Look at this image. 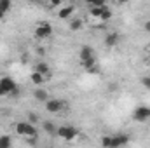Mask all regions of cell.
Masks as SVG:
<instances>
[{
  "label": "cell",
  "instance_id": "1",
  "mask_svg": "<svg viewBox=\"0 0 150 148\" xmlns=\"http://www.w3.org/2000/svg\"><path fill=\"white\" fill-rule=\"evenodd\" d=\"M14 131H16L19 136H25V138H28V136H38L35 125L30 124L28 120H26V122H18V124L14 125Z\"/></svg>",
  "mask_w": 150,
  "mask_h": 148
},
{
  "label": "cell",
  "instance_id": "2",
  "mask_svg": "<svg viewBox=\"0 0 150 148\" xmlns=\"http://www.w3.org/2000/svg\"><path fill=\"white\" fill-rule=\"evenodd\" d=\"M56 134H58L61 140H65V141H72V140L77 138L79 129H75L74 125H59V127L56 129Z\"/></svg>",
  "mask_w": 150,
  "mask_h": 148
},
{
  "label": "cell",
  "instance_id": "3",
  "mask_svg": "<svg viewBox=\"0 0 150 148\" xmlns=\"http://www.w3.org/2000/svg\"><path fill=\"white\" fill-rule=\"evenodd\" d=\"M33 35L37 38H47L52 35V26H51V23H47V21H38L37 23V28H35V32H33Z\"/></svg>",
  "mask_w": 150,
  "mask_h": 148
},
{
  "label": "cell",
  "instance_id": "4",
  "mask_svg": "<svg viewBox=\"0 0 150 148\" xmlns=\"http://www.w3.org/2000/svg\"><path fill=\"white\" fill-rule=\"evenodd\" d=\"M0 87L5 91V94H16L18 92V85H16L14 78H11V77H2L0 78Z\"/></svg>",
  "mask_w": 150,
  "mask_h": 148
},
{
  "label": "cell",
  "instance_id": "5",
  "mask_svg": "<svg viewBox=\"0 0 150 148\" xmlns=\"http://www.w3.org/2000/svg\"><path fill=\"white\" fill-rule=\"evenodd\" d=\"M150 118V106H138L133 111V120L134 122H147Z\"/></svg>",
  "mask_w": 150,
  "mask_h": 148
},
{
  "label": "cell",
  "instance_id": "6",
  "mask_svg": "<svg viewBox=\"0 0 150 148\" xmlns=\"http://www.w3.org/2000/svg\"><path fill=\"white\" fill-rule=\"evenodd\" d=\"M63 106H65V103L61 99H56V98H49L45 101V110L49 113H59L63 110Z\"/></svg>",
  "mask_w": 150,
  "mask_h": 148
},
{
  "label": "cell",
  "instance_id": "7",
  "mask_svg": "<svg viewBox=\"0 0 150 148\" xmlns=\"http://www.w3.org/2000/svg\"><path fill=\"white\" fill-rule=\"evenodd\" d=\"M80 65H82V68L87 72V73H98V65H96V58L93 56V58H89V59H84V61H80Z\"/></svg>",
  "mask_w": 150,
  "mask_h": 148
},
{
  "label": "cell",
  "instance_id": "8",
  "mask_svg": "<svg viewBox=\"0 0 150 148\" xmlns=\"http://www.w3.org/2000/svg\"><path fill=\"white\" fill-rule=\"evenodd\" d=\"M127 143H129V138L126 134H115V136H112V148L126 147Z\"/></svg>",
  "mask_w": 150,
  "mask_h": 148
},
{
  "label": "cell",
  "instance_id": "9",
  "mask_svg": "<svg viewBox=\"0 0 150 148\" xmlns=\"http://www.w3.org/2000/svg\"><path fill=\"white\" fill-rule=\"evenodd\" d=\"M74 11H75L74 5H67V7H61V9L58 11V18H59V19H70V18L74 16Z\"/></svg>",
  "mask_w": 150,
  "mask_h": 148
},
{
  "label": "cell",
  "instance_id": "10",
  "mask_svg": "<svg viewBox=\"0 0 150 148\" xmlns=\"http://www.w3.org/2000/svg\"><path fill=\"white\" fill-rule=\"evenodd\" d=\"M30 80H32V84H35V85H42V84H45L49 78L45 77L44 73H40V72H32V75H30Z\"/></svg>",
  "mask_w": 150,
  "mask_h": 148
},
{
  "label": "cell",
  "instance_id": "11",
  "mask_svg": "<svg viewBox=\"0 0 150 148\" xmlns=\"http://www.w3.org/2000/svg\"><path fill=\"white\" fill-rule=\"evenodd\" d=\"M93 56H94L93 47H89V45H82V47H80V51H79V58H80V61L89 59V58H93Z\"/></svg>",
  "mask_w": 150,
  "mask_h": 148
},
{
  "label": "cell",
  "instance_id": "12",
  "mask_svg": "<svg viewBox=\"0 0 150 148\" xmlns=\"http://www.w3.org/2000/svg\"><path fill=\"white\" fill-rule=\"evenodd\" d=\"M119 40H120V37L117 33H108L105 37V45L107 47H117L119 45Z\"/></svg>",
  "mask_w": 150,
  "mask_h": 148
},
{
  "label": "cell",
  "instance_id": "13",
  "mask_svg": "<svg viewBox=\"0 0 150 148\" xmlns=\"http://www.w3.org/2000/svg\"><path fill=\"white\" fill-rule=\"evenodd\" d=\"M33 98H35L37 101H40V103H45V101L49 99L47 91H44V89H40V87H38L37 91H33Z\"/></svg>",
  "mask_w": 150,
  "mask_h": 148
},
{
  "label": "cell",
  "instance_id": "14",
  "mask_svg": "<svg viewBox=\"0 0 150 148\" xmlns=\"http://www.w3.org/2000/svg\"><path fill=\"white\" fill-rule=\"evenodd\" d=\"M35 70H37V72H40V73H44L45 77H47V78L51 77V68H49V65H47V63H44V61H40V63H37Z\"/></svg>",
  "mask_w": 150,
  "mask_h": 148
},
{
  "label": "cell",
  "instance_id": "15",
  "mask_svg": "<svg viewBox=\"0 0 150 148\" xmlns=\"http://www.w3.org/2000/svg\"><path fill=\"white\" fill-rule=\"evenodd\" d=\"M82 26H84V21H82L80 18H74V19L70 21V30H72V32H79Z\"/></svg>",
  "mask_w": 150,
  "mask_h": 148
},
{
  "label": "cell",
  "instance_id": "16",
  "mask_svg": "<svg viewBox=\"0 0 150 148\" xmlns=\"http://www.w3.org/2000/svg\"><path fill=\"white\" fill-rule=\"evenodd\" d=\"M112 19V11L107 7V5H103V11H101V16H100V21H110Z\"/></svg>",
  "mask_w": 150,
  "mask_h": 148
},
{
  "label": "cell",
  "instance_id": "17",
  "mask_svg": "<svg viewBox=\"0 0 150 148\" xmlns=\"http://www.w3.org/2000/svg\"><path fill=\"white\" fill-rule=\"evenodd\" d=\"M11 145H12V140H11V136H7V134L0 136V148H9Z\"/></svg>",
  "mask_w": 150,
  "mask_h": 148
},
{
  "label": "cell",
  "instance_id": "18",
  "mask_svg": "<svg viewBox=\"0 0 150 148\" xmlns=\"http://www.w3.org/2000/svg\"><path fill=\"white\" fill-rule=\"evenodd\" d=\"M11 7H12V0H0V11L2 12H9L11 11Z\"/></svg>",
  "mask_w": 150,
  "mask_h": 148
},
{
  "label": "cell",
  "instance_id": "19",
  "mask_svg": "<svg viewBox=\"0 0 150 148\" xmlns=\"http://www.w3.org/2000/svg\"><path fill=\"white\" fill-rule=\"evenodd\" d=\"M56 125L52 124V122H44V131L47 132V134H56Z\"/></svg>",
  "mask_w": 150,
  "mask_h": 148
},
{
  "label": "cell",
  "instance_id": "20",
  "mask_svg": "<svg viewBox=\"0 0 150 148\" xmlns=\"http://www.w3.org/2000/svg\"><path fill=\"white\" fill-rule=\"evenodd\" d=\"M101 11H103V5H101V7H91L89 14H91V18H94V19H100V16H101Z\"/></svg>",
  "mask_w": 150,
  "mask_h": 148
},
{
  "label": "cell",
  "instance_id": "21",
  "mask_svg": "<svg viewBox=\"0 0 150 148\" xmlns=\"http://www.w3.org/2000/svg\"><path fill=\"white\" fill-rule=\"evenodd\" d=\"M87 2L91 7H101V5H107V0H84Z\"/></svg>",
  "mask_w": 150,
  "mask_h": 148
},
{
  "label": "cell",
  "instance_id": "22",
  "mask_svg": "<svg viewBox=\"0 0 150 148\" xmlns=\"http://www.w3.org/2000/svg\"><path fill=\"white\" fill-rule=\"evenodd\" d=\"M101 145L107 148H112V136H103L101 138Z\"/></svg>",
  "mask_w": 150,
  "mask_h": 148
},
{
  "label": "cell",
  "instance_id": "23",
  "mask_svg": "<svg viewBox=\"0 0 150 148\" xmlns=\"http://www.w3.org/2000/svg\"><path fill=\"white\" fill-rule=\"evenodd\" d=\"M26 118H28V122H30V124H37V122H38V115H37V113H32V111L26 115Z\"/></svg>",
  "mask_w": 150,
  "mask_h": 148
},
{
  "label": "cell",
  "instance_id": "24",
  "mask_svg": "<svg viewBox=\"0 0 150 148\" xmlns=\"http://www.w3.org/2000/svg\"><path fill=\"white\" fill-rule=\"evenodd\" d=\"M142 85H143L145 89H150V77H143V78H142Z\"/></svg>",
  "mask_w": 150,
  "mask_h": 148
},
{
  "label": "cell",
  "instance_id": "25",
  "mask_svg": "<svg viewBox=\"0 0 150 148\" xmlns=\"http://www.w3.org/2000/svg\"><path fill=\"white\" fill-rule=\"evenodd\" d=\"M61 2H63V0H49V4H51L52 7H61Z\"/></svg>",
  "mask_w": 150,
  "mask_h": 148
},
{
  "label": "cell",
  "instance_id": "26",
  "mask_svg": "<svg viewBox=\"0 0 150 148\" xmlns=\"http://www.w3.org/2000/svg\"><path fill=\"white\" fill-rule=\"evenodd\" d=\"M143 28H145V32H149V33H150V19H149V21H145Z\"/></svg>",
  "mask_w": 150,
  "mask_h": 148
},
{
  "label": "cell",
  "instance_id": "27",
  "mask_svg": "<svg viewBox=\"0 0 150 148\" xmlns=\"http://www.w3.org/2000/svg\"><path fill=\"white\" fill-rule=\"evenodd\" d=\"M2 19H5V12H2V11H0V21H2Z\"/></svg>",
  "mask_w": 150,
  "mask_h": 148
},
{
  "label": "cell",
  "instance_id": "28",
  "mask_svg": "<svg viewBox=\"0 0 150 148\" xmlns=\"http://www.w3.org/2000/svg\"><path fill=\"white\" fill-rule=\"evenodd\" d=\"M2 96H7V94H5V91H4V89L0 87V98H2Z\"/></svg>",
  "mask_w": 150,
  "mask_h": 148
},
{
  "label": "cell",
  "instance_id": "29",
  "mask_svg": "<svg viewBox=\"0 0 150 148\" xmlns=\"http://www.w3.org/2000/svg\"><path fill=\"white\" fill-rule=\"evenodd\" d=\"M117 2H119V4H127L129 0H117Z\"/></svg>",
  "mask_w": 150,
  "mask_h": 148
},
{
  "label": "cell",
  "instance_id": "30",
  "mask_svg": "<svg viewBox=\"0 0 150 148\" xmlns=\"http://www.w3.org/2000/svg\"><path fill=\"white\" fill-rule=\"evenodd\" d=\"M147 51H149V52H150V44H149V45H147Z\"/></svg>",
  "mask_w": 150,
  "mask_h": 148
},
{
  "label": "cell",
  "instance_id": "31",
  "mask_svg": "<svg viewBox=\"0 0 150 148\" xmlns=\"http://www.w3.org/2000/svg\"><path fill=\"white\" fill-rule=\"evenodd\" d=\"M28 2H38V0H28Z\"/></svg>",
  "mask_w": 150,
  "mask_h": 148
}]
</instances>
